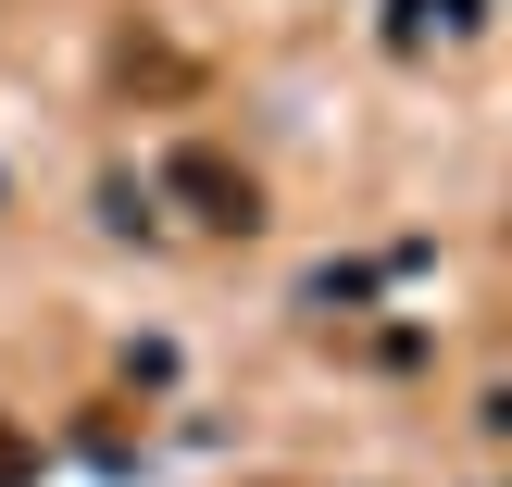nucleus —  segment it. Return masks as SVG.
I'll return each instance as SVG.
<instances>
[{
  "mask_svg": "<svg viewBox=\"0 0 512 487\" xmlns=\"http://www.w3.org/2000/svg\"><path fill=\"white\" fill-rule=\"evenodd\" d=\"M475 25H488V0H388V50H413V63L463 50Z\"/></svg>",
  "mask_w": 512,
  "mask_h": 487,
  "instance_id": "obj_2",
  "label": "nucleus"
},
{
  "mask_svg": "<svg viewBox=\"0 0 512 487\" xmlns=\"http://www.w3.org/2000/svg\"><path fill=\"white\" fill-rule=\"evenodd\" d=\"M0 487H38V450H25L13 425H0Z\"/></svg>",
  "mask_w": 512,
  "mask_h": 487,
  "instance_id": "obj_3",
  "label": "nucleus"
},
{
  "mask_svg": "<svg viewBox=\"0 0 512 487\" xmlns=\"http://www.w3.org/2000/svg\"><path fill=\"white\" fill-rule=\"evenodd\" d=\"M163 200L188 225H213V238H263V188H250L225 150H163Z\"/></svg>",
  "mask_w": 512,
  "mask_h": 487,
  "instance_id": "obj_1",
  "label": "nucleus"
}]
</instances>
